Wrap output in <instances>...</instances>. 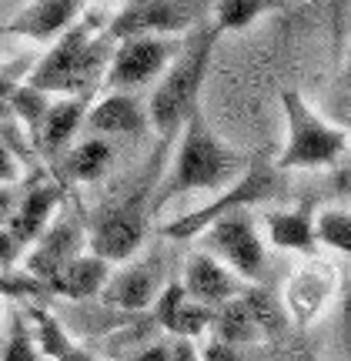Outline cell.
Listing matches in <instances>:
<instances>
[{
  "mask_svg": "<svg viewBox=\"0 0 351 361\" xmlns=\"http://www.w3.org/2000/svg\"><path fill=\"white\" fill-rule=\"evenodd\" d=\"M174 141H178V151H174L168 171L157 178L154 194H151V211H161L171 197H181V194L221 191L241 171V157L218 137L204 107H197L184 121Z\"/></svg>",
  "mask_w": 351,
  "mask_h": 361,
  "instance_id": "cell-1",
  "label": "cell"
},
{
  "mask_svg": "<svg viewBox=\"0 0 351 361\" xmlns=\"http://www.w3.org/2000/svg\"><path fill=\"white\" fill-rule=\"evenodd\" d=\"M214 44H218V30L211 24H197L184 37L181 51L171 61V67L157 78L144 111H147V124L154 128L161 144L174 141L178 130L184 128V121L201 107V90L208 80Z\"/></svg>",
  "mask_w": 351,
  "mask_h": 361,
  "instance_id": "cell-2",
  "label": "cell"
},
{
  "mask_svg": "<svg viewBox=\"0 0 351 361\" xmlns=\"http://www.w3.org/2000/svg\"><path fill=\"white\" fill-rule=\"evenodd\" d=\"M111 37L107 30H97V20L80 17L74 27H67L54 47L44 54L27 87L40 94H64V97H91V90L104 80L107 61H111Z\"/></svg>",
  "mask_w": 351,
  "mask_h": 361,
  "instance_id": "cell-3",
  "label": "cell"
},
{
  "mask_svg": "<svg viewBox=\"0 0 351 361\" xmlns=\"http://www.w3.org/2000/svg\"><path fill=\"white\" fill-rule=\"evenodd\" d=\"M281 114H285V144L274 161L278 174L335 168L348 154L351 134L325 114H318L298 90H281Z\"/></svg>",
  "mask_w": 351,
  "mask_h": 361,
  "instance_id": "cell-4",
  "label": "cell"
},
{
  "mask_svg": "<svg viewBox=\"0 0 351 361\" xmlns=\"http://www.w3.org/2000/svg\"><path fill=\"white\" fill-rule=\"evenodd\" d=\"M154 184H157V174L147 184H137L128 197H121V201L101 207L94 214L91 231H87L91 255L104 258L107 264H124V261H130L141 251L144 234H147V218L154 214L151 211Z\"/></svg>",
  "mask_w": 351,
  "mask_h": 361,
  "instance_id": "cell-5",
  "label": "cell"
},
{
  "mask_svg": "<svg viewBox=\"0 0 351 361\" xmlns=\"http://www.w3.org/2000/svg\"><path fill=\"white\" fill-rule=\"evenodd\" d=\"M278 188H281V180H278L274 164H254L251 171L238 174L228 188H221V194H218L211 204L197 207L195 214H184V218L164 224V234H168V238H174V241L197 238V234L204 231L208 224H214V221L231 218V214H241L245 207L261 204V201L274 197V194H278Z\"/></svg>",
  "mask_w": 351,
  "mask_h": 361,
  "instance_id": "cell-6",
  "label": "cell"
},
{
  "mask_svg": "<svg viewBox=\"0 0 351 361\" xmlns=\"http://www.w3.org/2000/svg\"><path fill=\"white\" fill-rule=\"evenodd\" d=\"M187 37V34H184ZM184 37H124L114 40V51L104 71V87L130 94L144 84H157V78L178 57Z\"/></svg>",
  "mask_w": 351,
  "mask_h": 361,
  "instance_id": "cell-7",
  "label": "cell"
},
{
  "mask_svg": "<svg viewBox=\"0 0 351 361\" xmlns=\"http://www.w3.org/2000/svg\"><path fill=\"white\" fill-rule=\"evenodd\" d=\"M201 241L211 258H218L224 268L231 271L241 284H254L264 278V268H268V247H264V238H261L258 224L247 221L245 214H231V218H221L208 224L201 231Z\"/></svg>",
  "mask_w": 351,
  "mask_h": 361,
  "instance_id": "cell-8",
  "label": "cell"
},
{
  "mask_svg": "<svg viewBox=\"0 0 351 361\" xmlns=\"http://www.w3.org/2000/svg\"><path fill=\"white\" fill-rule=\"evenodd\" d=\"M197 27V0H128L107 37H184Z\"/></svg>",
  "mask_w": 351,
  "mask_h": 361,
  "instance_id": "cell-9",
  "label": "cell"
},
{
  "mask_svg": "<svg viewBox=\"0 0 351 361\" xmlns=\"http://www.w3.org/2000/svg\"><path fill=\"white\" fill-rule=\"evenodd\" d=\"M161 264L157 261H124L117 271H111L107 284L101 288V298H104L111 308L121 311H144L154 308L157 295H161Z\"/></svg>",
  "mask_w": 351,
  "mask_h": 361,
  "instance_id": "cell-10",
  "label": "cell"
},
{
  "mask_svg": "<svg viewBox=\"0 0 351 361\" xmlns=\"http://www.w3.org/2000/svg\"><path fill=\"white\" fill-rule=\"evenodd\" d=\"M181 288L187 295L195 298L197 305L204 308L218 311L221 305L234 301L238 295H245L247 284H241L234 278L231 271L224 268L218 258H211L208 251H195L187 264H184V278H181Z\"/></svg>",
  "mask_w": 351,
  "mask_h": 361,
  "instance_id": "cell-11",
  "label": "cell"
},
{
  "mask_svg": "<svg viewBox=\"0 0 351 361\" xmlns=\"http://www.w3.org/2000/svg\"><path fill=\"white\" fill-rule=\"evenodd\" d=\"M84 13V0H30L20 13H13L4 34L27 40H57L67 27H74Z\"/></svg>",
  "mask_w": 351,
  "mask_h": 361,
  "instance_id": "cell-12",
  "label": "cell"
},
{
  "mask_svg": "<svg viewBox=\"0 0 351 361\" xmlns=\"http://www.w3.org/2000/svg\"><path fill=\"white\" fill-rule=\"evenodd\" d=\"M154 322L161 324L164 331H171L174 338H191V341H197L204 331H211L214 311L204 308V305H197L195 298L181 288V281H174V284H164L161 295H157Z\"/></svg>",
  "mask_w": 351,
  "mask_h": 361,
  "instance_id": "cell-13",
  "label": "cell"
},
{
  "mask_svg": "<svg viewBox=\"0 0 351 361\" xmlns=\"http://www.w3.org/2000/svg\"><path fill=\"white\" fill-rule=\"evenodd\" d=\"M84 128L91 130L94 137H134L147 128V111L134 94L111 90L94 107H87Z\"/></svg>",
  "mask_w": 351,
  "mask_h": 361,
  "instance_id": "cell-14",
  "label": "cell"
},
{
  "mask_svg": "<svg viewBox=\"0 0 351 361\" xmlns=\"http://www.w3.org/2000/svg\"><path fill=\"white\" fill-rule=\"evenodd\" d=\"M80 247H84V234L74 221L64 224H54L37 238V247L27 255V274L40 278V281H51L57 271L64 268L70 258H78Z\"/></svg>",
  "mask_w": 351,
  "mask_h": 361,
  "instance_id": "cell-15",
  "label": "cell"
},
{
  "mask_svg": "<svg viewBox=\"0 0 351 361\" xmlns=\"http://www.w3.org/2000/svg\"><path fill=\"white\" fill-rule=\"evenodd\" d=\"M111 278V264L104 258H97V255H84L80 251L78 258H70L64 268L54 274L47 288H51L54 295H64V298H74V301H84V298H94L101 295V288L107 284Z\"/></svg>",
  "mask_w": 351,
  "mask_h": 361,
  "instance_id": "cell-16",
  "label": "cell"
},
{
  "mask_svg": "<svg viewBox=\"0 0 351 361\" xmlns=\"http://www.w3.org/2000/svg\"><path fill=\"white\" fill-rule=\"evenodd\" d=\"M84 114H87V97H61V101L47 104L34 137H37V144L47 154H61L70 144V137L80 130Z\"/></svg>",
  "mask_w": 351,
  "mask_h": 361,
  "instance_id": "cell-17",
  "label": "cell"
},
{
  "mask_svg": "<svg viewBox=\"0 0 351 361\" xmlns=\"http://www.w3.org/2000/svg\"><path fill=\"white\" fill-rule=\"evenodd\" d=\"M57 201H61V194H57V188H51V184H40V188H34V191L24 194V201L17 204V211H13L11 218H7V231L20 241V245H30V241H37L40 234L51 228V218H54V207H57Z\"/></svg>",
  "mask_w": 351,
  "mask_h": 361,
  "instance_id": "cell-18",
  "label": "cell"
},
{
  "mask_svg": "<svg viewBox=\"0 0 351 361\" xmlns=\"http://www.w3.org/2000/svg\"><path fill=\"white\" fill-rule=\"evenodd\" d=\"M264 234L274 247L281 251H298V255H314L318 251V234H314V218L304 207H285L271 211L264 218Z\"/></svg>",
  "mask_w": 351,
  "mask_h": 361,
  "instance_id": "cell-19",
  "label": "cell"
},
{
  "mask_svg": "<svg viewBox=\"0 0 351 361\" xmlns=\"http://www.w3.org/2000/svg\"><path fill=\"white\" fill-rule=\"evenodd\" d=\"M114 161V147L104 137H94L87 134L84 141H78L74 147H67L64 154V171L70 180H80V184H91V180H101Z\"/></svg>",
  "mask_w": 351,
  "mask_h": 361,
  "instance_id": "cell-20",
  "label": "cell"
},
{
  "mask_svg": "<svg viewBox=\"0 0 351 361\" xmlns=\"http://www.w3.org/2000/svg\"><path fill=\"white\" fill-rule=\"evenodd\" d=\"M274 7H278V0H208V24L221 37V34H234V30L251 27L264 13H271Z\"/></svg>",
  "mask_w": 351,
  "mask_h": 361,
  "instance_id": "cell-21",
  "label": "cell"
},
{
  "mask_svg": "<svg viewBox=\"0 0 351 361\" xmlns=\"http://www.w3.org/2000/svg\"><path fill=\"white\" fill-rule=\"evenodd\" d=\"M314 234H318V247H331L351 258V214L328 207L314 218Z\"/></svg>",
  "mask_w": 351,
  "mask_h": 361,
  "instance_id": "cell-22",
  "label": "cell"
},
{
  "mask_svg": "<svg viewBox=\"0 0 351 361\" xmlns=\"http://www.w3.org/2000/svg\"><path fill=\"white\" fill-rule=\"evenodd\" d=\"M0 361H40V348L34 341L30 322L24 314H13L11 318V335L0 345Z\"/></svg>",
  "mask_w": 351,
  "mask_h": 361,
  "instance_id": "cell-23",
  "label": "cell"
},
{
  "mask_svg": "<svg viewBox=\"0 0 351 361\" xmlns=\"http://www.w3.org/2000/svg\"><path fill=\"white\" fill-rule=\"evenodd\" d=\"M321 274H325V271H298V278L288 284V288H301V301H295V305H291V308H298V318H312L314 311L325 305L328 278L321 284H314Z\"/></svg>",
  "mask_w": 351,
  "mask_h": 361,
  "instance_id": "cell-24",
  "label": "cell"
},
{
  "mask_svg": "<svg viewBox=\"0 0 351 361\" xmlns=\"http://www.w3.org/2000/svg\"><path fill=\"white\" fill-rule=\"evenodd\" d=\"M201 361H245V355H241V348H234L221 338H211L201 348Z\"/></svg>",
  "mask_w": 351,
  "mask_h": 361,
  "instance_id": "cell-25",
  "label": "cell"
},
{
  "mask_svg": "<svg viewBox=\"0 0 351 361\" xmlns=\"http://www.w3.org/2000/svg\"><path fill=\"white\" fill-rule=\"evenodd\" d=\"M20 251H24V245H20L7 228H0V264H4V268H11L13 261L20 258Z\"/></svg>",
  "mask_w": 351,
  "mask_h": 361,
  "instance_id": "cell-26",
  "label": "cell"
},
{
  "mask_svg": "<svg viewBox=\"0 0 351 361\" xmlns=\"http://www.w3.org/2000/svg\"><path fill=\"white\" fill-rule=\"evenodd\" d=\"M168 348H171V361H201V348L191 338H174Z\"/></svg>",
  "mask_w": 351,
  "mask_h": 361,
  "instance_id": "cell-27",
  "label": "cell"
},
{
  "mask_svg": "<svg viewBox=\"0 0 351 361\" xmlns=\"http://www.w3.org/2000/svg\"><path fill=\"white\" fill-rule=\"evenodd\" d=\"M13 178H17V161H13V154L0 144V184H11Z\"/></svg>",
  "mask_w": 351,
  "mask_h": 361,
  "instance_id": "cell-28",
  "label": "cell"
},
{
  "mask_svg": "<svg viewBox=\"0 0 351 361\" xmlns=\"http://www.w3.org/2000/svg\"><path fill=\"white\" fill-rule=\"evenodd\" d=\"M134 361H171V348L168 345H151V348H144Z\"/></svg>",
  "mask_w": 351,
  "mask_h": 361,
  "instance_id": "cell-29",
  "label": "cell"
},
{
  "mask_svg": "<svg viewBox=\"0 0 351 361\" xmlns=\"http://www.w3.org/2000/svg\"><path fill=\"white\" fill-rule=\"evenodd\" d=\"M57 361H97V358H94L91 351H84V348H80V345H70V348H67V351H64V355H61V358H57Z\"/></svg>",
  "mask_w": 351,
  "mask_h": 361,
  "instance_id": "cell-30",
  "label": "cell"
},
{
  "mask_svg": "<svg viewBox=\"0 0 351 361\" xmlns=\"http://www.w3.org/2000/svg\"><path fill=\"white\" fill-rule=\"evenodd\" d=\"M338 191H341V194H348V197H351V171L338 174Z\"/></svg>",
  "mask_w": 351,
  "mask_h": 361,
  "instance_id": "cell-31",
  "label": "cell"
},
{
  "mask_svg": "<svg viewBox=\"0 0 351 361\" xmlns=\"http://www.w3.org/2000/svg\"><path fill=\"white\" fill-rule=\"evenodd\" d=\"M0 114H4V101H0Z\"/></svg>",
  "mask_w": 351,
  "mask_h": 361,
  "instance_id": "cell-32",
  "label": "cell"
}]
</instances>
